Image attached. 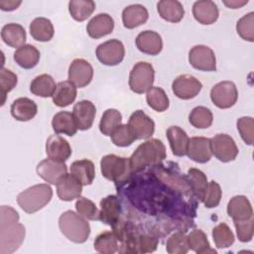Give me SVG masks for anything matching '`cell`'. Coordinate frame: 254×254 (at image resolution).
Wrapping results in <instances>:
<instances>
[{"mask_svg":"<svg viewBox=\"0 0 254 254\" xmlns=\"http://www.w3.org/2000/svg\"><path fill=\"white\" fill-rule=\"evenodd\" d=\"M148 105L157 112H164L169 108L170 100L165 90L159 86H152L146 94Z\"/></svg>","mask_w":254,"mask_h":254,"instance_id":"cell-40","label":"cell"},{"mask_svg":"<svg viewBox=\"0 0 254 254\" xmlns=\"http://www.w3.org/2000/svg\"><path fill=\"white\" fill-rule=\"evenodd\" d=\"M254 13L249 12L240 18L236 24L237 34L245 41H254Z\"/></svg>","mask_w":254,"mask_h":254,"instance_id":"cell-46","label":"cell"},{"mask_svg":"<svg viewBox=\"0 0 254 254\" xmlns=\"http://www.w3.org/2000/svg\"><path fill=\"white\" fill-rule=\"evenodd\" d=\"M93 246L99 253L113 254L118 251V239L113 231H104L96 236Z\"/></svg>","mask_w":254,"mask_h":254,"instance_id":"cell-39","label":"cell"},{"mask_svg":"<svg viewBox=\"0 0 254 254\" xmlns=\"http://www.w3.org/2000/svg\"><path fill=\"white\" fill-rule=\"evenodd\" d=\"M155 70L151 64L139 62L134 64L129 74L130 89L138 94L147 92L154 83Z\"/></svg>","mask_w":254,"mask_h":254,"instance_id":"cell-6","label":"cell"},{"mask_svg":"<svg viewBox=\"0 0 254 254\" xmlns=\"http://www.w3.org/2000/svg\"><path fill=\"white\" fill-rule=\"evenodd\" d=\"M71 152L69 143L58 134L51 135L46 142V153L52 160L64 163L71 156Z\"/></svg>","mask_w":254,"mask_h":254,"instance_id":"cell-17","label":"cell"},{"mask_svg":"<svg viewBox=\"0 0 254 254\" xmlns=\"http://www.w3.org/2000/svg\"><path fill=\"white\" fill-rule=\"evenodd\" d=\"M128 125L134 132L137 140L148 139L155 131V122L142 110H136L131 114Z\"/></svg>","mask_w":254,"mask_h":254,"instance_id":"cell-15","label":"cell"},{"mask_svg":"<svg viewBox=\"0 0 254 254\" xmlns=\"http://www.w3.org/2000/svg\"><path fill=\"white\" fill-rule=\"evenodd\" d=\"M22 1L15 0H0V9L3 11H13L21 5Z\"/></svg>","mask_w":254,"mask_h":254,"instance_id":"cell-52","label":"cell"},{"mask_svg":"<svg viewBox=\"0 0 254 254\" xmlns=\"http://www.w3.org/2000/svg\"><path fill=\"white\" fill-rule=\"evenodd\" d=\"M37 174L47 183L57 185L59 180L67 174V168L64 162H58L48 158L38 164Z\"/></svg>","mask_w":254,"mask_h":254,"instance_id":"cell-14","label":"cell"},{"mask_svg":"<svg viewBox=\"0 0 254 254\" xmlns=\"http://www.w3.org/2000/svg\"><path fill=\"white\" fill-rule=\"evenodd\" d=\"M201 88V82L190 74L179 75L172 83V90L175 95L184 100L195 97L200 92Z\"/></svg>","mask_w":254,"mask_h":254,"instance_id":"cell-12","label":"cell"},{"mask_svg":"<svg viewBox=\"0 0 254 254\" xmlns=\"http://www.w3.org/2000/svg\"><path fill=\"white\" fill-rule=\"evenodd\" d=\"M72 114L79 130H88L94 121L96 108L89 100H80L74 104Z\"/></svg>","mask_w":254,"mask_h":254,"instance_id":"cell-20","label":"cell"},{"mask_svg":"<svg viewBox=\"0 0 254 254\" xmlns=\"http://www.w3.org/2000/svg\"><path fill=\"white\" fill-rule=\"evenodd\" d=\"M95 10V2L92 0H71L68 3V11L71 17L78 22L89 18Z\"/></svg>","mask_w":254,"mask_h":254,"instance_id":"cell-37","label":"cell"},{"mask_svg":"<svg viewBox=\"0 0 254 254\" xmlns=\"http://www.w3.org/2000/svg\"><path fill=\"white\" fill-rule=\"evenodd\" d=\"M166 250L169 254H186L190 250L189 243L187 239V235L182 232L178 231L172 234L166 244Z\"/></svg>","mask_w":254,"mask_h":254,"instance_id":"cell-45","label":"cell"},{"mask_svg":"<svg viewBox=\"0 0 254 254\" xmlns=\"http://www.w3.org/2000/svg\"><path fill=\"white\" fill-rule=\"evenodd\" d=\"M227 213L233 222L243 221L253 217V208L245 195H235L228 201Z\"/></svg>","mask_w":254,"mask_h":254,"instance_id":"cell-23","label":"cell"},{"mask_svg":"<svg viewBox=\"0 0 254 254\" xmlns=\"http://www.w3.org/2000/svg\"><path fill=\"white\" fill-rule=\"evenodd\" d=\"M70 174L73 175L82 184V186L91 185L95 178L94 165L87 159L74 161L70 165Z\"/></svg>","mask_w":254,"mask_h":254,"instance_id":"cell-33","label":"cell"},{"mask_svg":"<svg viewBox=\"0 0 254 254\" xmlns=\"http://www.w3.org/2000/svg\"><path fill=\"white\" fill-rule=\"evenodd\" d=\"M166 134L173 154L178 157L187 155L190 138L186 131L179 126H171L167 129Z\"/></svg>","mask_w":254,"mask_h":254,"instance_id":"cell-26","label":"cell"},{"mask_svg":"<svg viewBox=\"0 0 254 254\" xmlns=\"http://www.w3.org/2000/svg\"><path fill=\"white\" fill-rule=\"evenodd\" d=\"M189 121L197 129H206L212 124L213 115L210 109L204 106H196L190 111Z\"/></svg>","mask_w":254,"mask_h":254,"instance_id":"cell-42","label":"cell"},{"mask_svg":"<svg viewBox=\"0 0 254 254\" xmlns=\"http://www.w3.org/2000/svg\"><path fill=\"white\" fill-rule=\"evenodd\" d=\"M212 238L217 248L230 247L234 242V234L230 227L221 222L212 229Z\"/></svg>","mask_w":254,"mask_h":254,"instance_id":"cell-43","label":"cell"},{"mask_svg":"<svg viewBox=\"0 0 254 254\" xmlns=\"http://www.w3.org/2000/svg\"><path fill=\"white\" fill-rule=\"evenodd\" d=\"M234 226L237 237L241 242L251 241L254 233V217L243 221H234Z\"/></svg>","mask_w":254,"mask_h":254,"instance_id":"cell-51","label":"cell"},{"mask_svg":"<svg viewBox=\"0 0 254 254\" xmlns=\"http://www.w3.org/2000/svg\"><path fill=\"white\" fill-rule=\"evenodd\" d=\"M59 226L62 233L74 243H84L90 235V225L87 220L72 210L61 214Z\"/></svg>","mask_w":254,"mask_h":254,"instance_id":"cell-3","label":"cell"},{"mask_svg":"<svg viewBox=\"0 0 254 254\" xmlns=\"http://www.w3.org/2000/svg\"><path fill=\"white\" fill-rule=\"evenodd\" d=\"M81 190L82 184L71 174H65L57 184L58 196L64 201H71L80 197Z\"/></svg>","mask_w":254,"mask_h":254,"instance_id":"cell-18","label":"cell"},{"mask_svg":"<svg viewBox=\"0 0 254 254\" xmlns=\"http://www.w3.org/2000/svg\"><path fill=\"white\" fill-rule=\"evenodd\" d=\"M188 157L195 163L204 164L208 162L212 157L211 140L205 137H192L190 139L188 151Z\"/></svg>","mask_w":254,"mask_h":254,"instance_id":"cell-16","label":"cell"},{"mask_svg":"<svg viewBox=\"0 0 254 254\" xmlns=\"http://www.w3.org/2000/svg\"><path fill=\"white\" fill-rule=\"evenodd\" d=\"M237 130L242 140L247 145H252L254 140V120L250 116H244L237 120Z\"/></svg>","mask_w":254,"mask_h":254,"instance_id":"cell-49","label":"cell"},{"mask_svg":"<svg viewBox=\"0 0 254 254\" xmlns=\"http://www.w3.org/2000/svg\"><path fill=\"white\" fill-rule=\"evenodd\" d=\"M40 57L39 50L30 44H26L14 52V61L25 69L35 67L40 61Z\"/></svg>","mask_w":254,"mask_h":254,"instance_id":"cell-31","label":"cell"},{"mask_svg":"<svg viewBox=\"0 0 254 254\" xmlns=\"http://www.w3.org/2000/svg\"><path fill=\"white\" fill-rule=\"evenodd\" d=\"M137 49L146 55L157 56L161 53L163 49L162 37L159 33L151 30H146L138 34L136 38Z\"/></svg>","mask_w":254,"mask_h":254,"instance_id":"cell-19","label":"cell"},{"mask_svg":"<svg viewBox=\"0 0 254 254\" xmlns=\"http://www.w3.org/2000/svg\"><path fill=\"white\" fill-rule=\"evenodd\" d=\"M120 201L116 195H107L100 200V210L99 217L102 223L107 225H112L116 220L120 218Z\"/></svg>","mask_w":254,"mask_h":254,"instance_id":"cell-24","label":"cell"},{"mask_svg":"<svg viewBox=\"0 0 254 254\" xmlns=\"http://www.w3.org/2000/svg\"><path fill=\"white\" fill-rule=\"evenodd\" d=\"M187 179L189 182V185L190 187V190H192L195 197L202 201L208 187L207 178L204 175V173L198 169L190 168L188 171Z\"/></svg>","mask_w":254,"mask_h":254,"instance_id":"cell-36","label":"cell"},{"mask_svg":"<svg viewBox=\"0 0 254 254\" xmlns=\"http://www.w3.org/2000/svg\"><path fill=\"white\" fill-rule=\"evenodd\" d=\"M114 20L107 13H100L90 19L86 26V32L92 39H99L112 33Z\"/></svg>","mask_w":254,"mask_h":254,"instance_id":"cell-21","label":"cell"},{"mask_svg":"<svg viewBox=\"0 0 254 254\" xmlns=\"http://www.w3.org/2000/svg\"><path fill=\"white\" fill-rule=\"evenodd\" d=\"M53 190L48 184L32 186L17 196L19 206L27 213H34L46 206L52 199Z\"/></svg>","mask_w":254,"mask_h":254,"instance_id":"cell-4","label":"cell"},{"mask_svg":"<svg viewBox=\"0 0 254 254\" xmlns=\"http://www.w3.org/2000/svg\"><path fill=\"white\" fill-rule=\"evenodd\" d=\"M17 82H18V77L13 71L5 67L1 68V71H0V88H1V95H2L1 105L5 103L6 94L16 86Z\"/></svg>","mask_w":254,"mask_h":254,"instance_id":"cell-48","label":"cell"},{"mask_svg":"<svg viewBox=\"0 0 254 254\" xmlns=\"http://www.w3.org/2000/svg\"><path fill=\"white\" fill-rule=\"evenodd\" d=\"M158 239L148 234H132L127 233L121 241L120 253H151L157 249Z\"/></svg>","mask_w":254,"mask_h":254,"instance_id":"cell-7","label":"cell"},{"mask_svg":"<svg viewBox=\"0 0 254 254\" xmlns=\"http://www.w3.org/2000/svg\"><path fill=\"white\" fill-rule=\"evenodd\" d=\"M96 58L104 65L114 66L119 64L125 56V48L117 39L108 40L96 48Z\"/></svg>","mask_w":254,"mask_h":254,"instance_id":"cell-9","label":"cell"},{"mask_svg":"<svg viewBox=\"0 0 254 254\" xmlns=\"http://www.w3.org/2000/svg\"><path fill=\"white\" fill-rule=\"evenodd\" d=\"M149 13L145 6L132 4L125 7L122 11V22L125 28L134 29L147 22Z\"/></svg>","mask_w":254,"mask_h":254,"instance_id":"cell-25","label":"cell"},{"mask_svg":"<svg viewBox=\"0 0 254 254\" xmlns=\"http://www.w3.org/2000/svg\"><path fill=\"white\" fill-rule=\"evenodd\" d=\"M122 114L117 109L109 108L105 110L99 122V130L105 136H110L113 131L121 125Z\"/></svg>","mask_w":254,"mask_h":254,"instance_id":"cell-41","label":"cell"},{"mask_svg":"<svg viewBox=\"0 0 254 254\" xmlns=\"http://www.w3.org/2000/svg\"><path fill=\"white\" fill-rule=\"evenodd\" d=\"M1 38L3 42L12 48H20L25 44L27 36L25 29L17 23H9L2 27Z\"/></svg>","mask_w":254,"mask_h":254,"instance_id":"cell-29","label":"cell"},{"mask_svg":"<svg viewBox=\"0 0 254 254\" xmlns=\"http://www.w3.org/2000/svg\"><path fill=\"white\" fill-rule=\"evenodd\" d=\"M93 77L92 65L83 59H75L68 67V80L76 87L82 88L90 83Z\"/></svg>","mask_w":254,"mask_h":254,"instance_id":"cell-13","label":"cell"},{"mask_svg":"<svg viewBox=\"0 0 254 254\" xmlns=\"http://www.w3.org/2000/svg\"><path fill=\"white\" fill-rule=\"evenodd\" d=\"M221 196H222V190L220 186L216 182L211 181L208 183V187L202 202L207 208L216 207L220 202Z\"/></svg>","mask_w":254,"mask_h":254,"instance_id":"cell-50","label":"cell"},{"mask_svg":"<svg viewBox=\"0 0 254 254\" xmlns=\"http://www.w3.org/2000/svg\"><path fill=\"white\" fill-rule=\"evenodd\" d=\"M223 3H224V5H226L228 8H231V9H238V8H240V7L244 6V5H246V4L248 3V0H242V1H240V0H238V1H237V0H230V1L224 0Z\"/></svg>","mask_w":254,"mask_h":254,"instance_id":"cell-53","label":"cell"},{"mask_svg":"<svg viewBox=\"0 0 254 254\" xmlns=\"http://www.w3.org/2000/svg\"><path fill=\"white\" fill-rule=\"evenodd\" d=\"M160 17L170 23H178L185 16V9L177 0H161L157 4Z\"/></svg>","mask_w":254,"mask_h":254,"instance_id":"cell-28","label":"cell"},{"mask_svg":"<svg viewBox=\"0 0 254 254\" xmlns=\"http://www.w3.org/2000/svg\"><path fill=\"white\" fill-rule=\"evenodd\" d=\"M167 157L164 143L159 139H150L140 144L129 158L132 172H139L146 167L154 166Z\"/></svg>","mask_w":254,"mask_h":254,"instance_id":"cell-2","label":"cell"},{"mask_svg":"<svg viewBox=\"0 0 254 254\" xmlns=\"http://www.w3.org/2000/svg\"><path fill=\"white\" fill-rule=\"evenodd\" d=\"M76 86L69 80L61 81L57 84L52 96L53 102L59 107H66L71 104L76 97Z\"/></svg>","mask_w":254,"mask_h":254,"instance_id":"cell-32","label":"cell"},{"mask_svg":"<svg viewBox=\"0 0 254 254\" xmlns=\"http://www.w3.org/2000/svg\"><path fill=\"white\" fill-rule=\"evenodd\" d=\"M102 176L116 184L124 183L132 173L129 158L109 154L102 157L100 161Z\"/></svg>","mask_w":254,"mask_h":254,"instance_id":"cell-5","label":"cell"},{"mask_svg":"<svg viewBox=\"0 0 254 254\" xmlns=\"http://www.w3.org/2000/svg\"><path fill=\"white\" fill-rule=\"evenodd\" d=\"M210 140L212 155H214L220 162L228 163L236 159L238 155V147L232 137L227 134L219 133Z\"/></svg>","mask_w":254,"mask_h":254,"instance_id":"cell-11","label":"cell"},{"mask_svg":"<svg viewBox=\"0 0 254 254\" xmlns=\"http://www.w3.org/2000/svg\"><path fill=\"white\" fill-rule=\"evenodd\" d=\"M37 112V104L28 97H19L11 104V114L18 121H29L36 116Z\"/></svg>","mask_w":254,"mask_h":254,"instance_id":"cell-27","label":"cell"},{"mask_svg":"<svg viewBox=\"0 0 254 254\" xmlns=\"http://www.w3.org/2000/svg\"><path fill=\"white\" fill-rule=\"evenodd\" d=\"M30 34L36 41L49 42L54 37L55 30L50 19L38 17L30 24Z\"/></svg>","mask_w":254,"mask_h":254,"instance_id":"cell-34","label":"cell"},{"mask_svg":"<svg viewBox=\"0 0 254 254\" xmlns=\"http://www.w3.org/2000/svg\"><path fill=\"white\" fill-rule=\"evenodd\" d=\"M194 19L202 25H211L218 19L217 5L211 0H199L192 5Z\"/></svg>","mask_w":254,"mask_h":254,"instance_id":"cell-22","label":"cell"},{"mask_svg":"<svg viewBox=\"0 0 254 254\" xmlns=\"http://www.w3.org/2000/svg\"><path fill=\"white\" fill-rule=\"evenodd\" d=\"M57 84L54 78L50 74L44 73L36 76L32 80L30 84V91L36 96L47 98L53 96Z\"/></svg>","mask_w":254,"mask_h":254,"instance_id":"cell-35","label":"cell"},{"mask_svg":"<svg viewBox=\"0 0 254 254\" xmlns=\"http://www.w3.org/2000/svg\"><path fill=\"white\" fill-rule=\"evenodd\" d=\"M19 213L11 206L0 208V253L11 254L23 243L25 227L19 223Z\"/></svg>","mask_w":254,"mask_h":254,"instance_id":"cell-1","label":"cell"},{"mask_svg":"<svg viewBox=\"0 0 254 254\" xmlns=\"http://www.w3.org/2000/svg\"><path fill=\"white\" fill-rule=\"evenodd\" d=\"M111 141L115 146L127 147L130 146L136 139V136L128 124L119 125L110 135Z\"/></svg>","mask_w":254,"mask_h":254,"instance_id":"cell-44","label":"cell"},{"mask_svg":"<svg viewBox=\"0 0 254 254\" xmlns=\"http://www.w3.org/2000/svg\"><path fill=\"white\" fill-rule=\"evenodd\" d=\"M189 62L193 68L198 70H216V58L214 52L204 45H196L190 50Z\"/></svg>","mask_w":254,"mask_h":254,"instance_id":"cell-10","label":"cell"},{"mask_svg":"<svg viewBox=\"0 0 254 254\" xmlns=\"http://www.w3.org/2000/svg\"><path fill=\"white\" fill-rule=\"evenodd\" d=\"M52 126L56 134L73 136L77 132V125L73 114L68 111H60L54 115Z\"/></svg>","mask_w":254,"mask_h":254,"instance_id":"cell-30","label":"cell"},{"mask_svg":"<svg viewBox=\"0 0 254 254\" xmlns=\"http://www.w3.org/2000/svg\"><path fill=\"white\" fill-rule=\"evenodd\" d=\"M75 209L79 215L89 220H98L99 210L96 207L95 203L86 198V197H78L75 202Z\"/></svg>","mask_w":254,"mask_h":254,"instance_id":"cell-47","label":"cell"},{"mask_svg":"<svg viewBox=\"0 0 254 254\" xmlns=\"http://www.w3.org/2000/svg\"><path fill=\"white\" fill-rule=\"evenodd\" d=\"M189 248L197 254L201 253H216L214 249L210 248L206 234L200 229H193L187 236Z\"/></svg>","mask_w":254,"mask_h":254,"instance_id":"cell-38","label":"cell"},{"mask_svg":"<svg viewBox=\"0 0 254 254\" xmlns=\"http://www.w3.org/2000/svg\"><path fill=\"white\" fill-rule=\"evenodd\" d=\"M210 99L212 103L220 109L230 108L238 99L237 87L232 81H220L211 88Z\"/></svg>","mask_w":254,"mask_h":254,"instance_id":"cell-8","label":"cell"}]
</instances>
